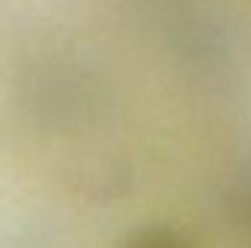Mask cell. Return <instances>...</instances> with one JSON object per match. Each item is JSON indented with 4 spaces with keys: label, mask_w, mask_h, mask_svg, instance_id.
Returning a JSON list of instances; mask_svg holds the SVG:
<instances>
[{
    "label": "cell",
    "mask_w": 251,
    "mask_h": 248,
    "mask_svg": "<svg viewBox=\"0 0 251 248\" xmlns=\"http://www.w3.org/2000/svg\"><path fill=\"white\" fill-rule=\"evenodd\" d=\"M114 248H196L184 228L170 222H146L126 234Z\"/></svg>",
    "instance_id": "obj_1"
},
{
    "label": "cell",
    "mask_w": 251,
    "mask_h": 248,
    "mask_svg": "<svg viewBox=\"0 0 251 248\" xmlns=\"http://www.w3.org/2000/svg\"><path fill=\"white\" fill-rule=\"evenodd\" d=\"M228 210L237 222L243 225H251V170L240 178L237 190L228 196Z\"/></svg>",
    "instance_id": "obj_2"
}]
</instances>
